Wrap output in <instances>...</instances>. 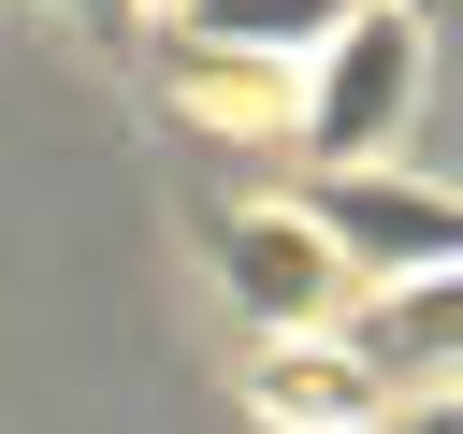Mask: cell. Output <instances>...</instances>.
Masks as SVG:
<instances>
[{
	"mask_svg": "<svg viewBox=\"0 0 463 434\" xmlns=\"http://www.w3.org/2000/svg\"><path fill=\"white\" fill-rule=\"evenodd\" d=\"M217 289H232V318H246V333H275V347L347 333V304H362L347 246H333L304 203H232V217H217Z\"/></svg>",
	"mask_w": 463,
	"mask_h": 434,
	"instance_id": "1",
	"label": "cell"
},
{
	"mask_svg": "<svg viewBox=\"0 0 463 434\" xmlns=\"http://www.w3.org/2000/svg\"><path fill=\"white\" fill-rule=\"evenodd\" d=\"M420 116V14H391V0H362V29L304 72V101H289V130L318 145V174H362L391 130Z\"/></svg>",
	"mask_w": 463,
	"mask_h": 434,
	"instance_id": "2",
	"label": "cell"
},
{
	"mask_svg": "<svg viewBox=\"0 0 463 434\" xmlns=\"http://www.w3.org/2000/svg\"><path fill=\"white\" fill-rule=\"evenodd\" d=\"M304 217L347 246V275H362V289L463 275V188H420V174H391V159H362V174H318V188H304Z\"/></svg>",
	"mask_w": 463,
	"mask_h": 434,
	"instance_id": "3",
	"label": "cell"
},
{
	"mask_svg": "<svg viewBox=\"0 0 463 434\" xmlns=\"http://www.w3.org/2000/svg\"><path fill=\"white\" fill-rule=\"evenodd\" d=\"M347 347H362L391 391H463V275L362 289V304H347Z\"/></svg>",
	"mask_w": 463,
	"mask_h": 434,
	"instance_id": "4",
	"label": "cell"
},
{
	"mask_svg": "<svg viewBox=\"0 0 463 434\" xmlns=\"http://www.w3.org/2000/svg\"><path fill=\"white\" fill-rule=\"evenodd\" d=\"M246 391H260L289 434H391V405H405V391H391L362 347H318V333H304V347H275Z\"/></svg>",
	"mask_w": 463,
	"mask_h": 434,
	"instance_id": "5",
	"label": "cell"
},
{
	"mask_svg": "<svg viewBox=\"0 0 463 434\" xmlns=\"http://www.w3.org/2000/svg\"><path fill=\"white\" fill-rule=\"evenodd\" d=\"M347 29H362V0H174V43L260 58V72H318Z\"/></svg>",
	"mask_w": 463,
	"mask_h": 434,
	"instance_id": "6",
	"label": "cell"
},
{
	"mask_svg": "<svg viewBox=\"0 0 463 434\" xmlns=\"http://www.w3.org/2000/svg\"><path fill=\"white\" fill-rule=\"evenodd\" d=\"M391 434H463V391H405V405H391Z\"/></svg>",
	"mask_w": 463,
	"mask_h": 434,
	"instance_id": "7",
	"label": "cell"
},
{
	"mask_svg": "<svg viewBox=\"0 0 463 434\" xmlns=\"http://www.w3.org/2000/svg\"><path fill=\"white\" fill-rule=\"evenodd\" d=\"M58 14H72V29H101V43H116V29H145V14H159V0H58Z\"/></svg>",
	"mask_w": 463,
	"mask_h": 434,
	"instance_id": "8",
	"label": "cell"
},
{
	"mask_svg": "<svg viewBox=\"0 0 463 434\" xmlns=\"http://www.w3.org/2000/svg\"><path fill=\"white\" fill-rule=\"evenodd\" d=\"M391 14H420V29H434V14H463V0H391Z\"/></svg>",
	"mask_w": 463,
	"mask_h": 434,
	"instance_id": "9",
	"label": "cell"
},
{
	"mask_svg": "<svg viewBox=\"0 0 463 434\" xmlns=\"http://www.w3.org/2000/svg\"><path fill=\"white\" fill-rule=\"evenodd\" d=\"M159 14H174V0H159Z\"/></svg>",
	"mask_w": 463,
	"mask_h": 434,
	"instance_id": "10",
	"label": "cell"
}]
</instances>
